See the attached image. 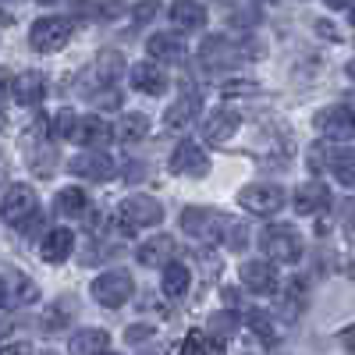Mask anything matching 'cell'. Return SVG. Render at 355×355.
<instances>
[{"label":"cell","mask_w":355,"mask_h":355,"mask_svg":"<svg viewBox=\"0 0 355 355\" xmlns=\"http://www.w3.org/2000/svg\"><path fill=\"white\" fill-rule=\"evenodd\" d=\"M263 252L270 256L274 263H299L302 259V234L295 231L291 224H270L263 231Z\"/></svg>","instance_id":"1"},{"label":"cell","mask_w":355,"mask_h":355,"mask_svg":"<svg viewBox=\"0 0 355 355\" xmlns=\"http://www.w3.org/2000/svg\"><path fill=\"white\" fill-rule=\"evenodd\" d=\"M164 220V206L153 196H128L117 206V224L125 231H142V227H157Z\"/></svg>","instance_id":"2"},{"label":"cell","mask_w":355,"mask_h":355,"mask_svg":"<svg viewBox=\"0 0 355 355\" xmlns=\"http://www.w3.org/2000/svg\"><path fill=\"white\" fill-rule=\"evenodd\" d=\"M89 291H93V299L100 306L117 309V306H125L132 295H135V281H132L128 270H107V274H100L93 281V288H89Z\"/></svg>","instance_id":"3"},{"label":"cell","mask_w":355,"mask_h":355,"mask_svg":"<svg viewBox=\"0 0 355 355\" xmlns=\"http://www.w3.org/2000/svg\"><path fill=\"white\" fill-rule=\"evenodd\" d=\"M239 202L242 210H249L252 217H270L284 206V189L281 185H270V182H252L239 192Z\"/></svg>","instance_id":"4"},{"label":"cell","mask_w":355,"mask_h":355,"mask_svg":"<svg viewBox=\"0 0 355 355\" xmlns=\"http://www.w3.org/2000/svg\"><path fill=\"white\" fill-rule=\"evenodd\" d=\"M71 21L68 18H36V25H33V33H28V43H33V50H40V53H53V50H61L68 40H71Z\"/></svg>","instance_id":"5"},{"label":"cell","mask_w":355,"mask_h":355,"mask_svg":"<svg viewBox=\"0 0 355 355\" xmlns=\"http://www.w3.org/2000/svg\"><path fill=\"white\" fill-rule=\"evenodd\" d=\"M182 231L192 234V239L206 242V245H217L224 239V220L220 214L214 210H202V206H189V210L182 214Z\"/></svg>","instance_id":"6"},{"label":"cell","mask_w":355,"mask_h":355,"mask_svg":"<svg viewBox=\"0 0 355 355\" xmlns=\"http://www.w3.org/2000/svg\"><path fill=\"white\" fill-rule=\"evenodd\" d=\"M36 210H40V202H36V192L28 185H11L4 192V202H0V217H4L11 227H21Z\"/></svg>","instance_id":"7"},{"label":"cell","mask_w":355,"mask_h":355,"mask_svg":"<svg viewBox=\"0 0 355 355\" xmlns=\"http://www.w3.org/2000/svg\"><path fill=\"white\" fill-rule=\"evenodd\" d=\"M68 171L75 178H85V182H110V178L117 174V164L100 150H85V153L68 160Z\"/></svg>","instance_id":"8"},{"label":"cell","mask_w":355,"mask_h":355,"mask_svg":"<svg viewBox=\"0 0 355 355\" xmlns=\"http://www.w3.org/2000/svg\"><path fill=\"white\" fill-rule=\"evenodd\" d=\"M313 125L323 139H334V142L352 139L355 135V110L352 107H323Z\"/></svg>","instance_id":"9"},{"label":"cell","mask_w":355,"mask_h":355,"mask_svg":"<svg viewBox=\"0 0 355 355\" xmlns=\"http://www.w3.org/2000/svg\"><path fill=\"white\" fill-rule=\"evenodd\" d=\"M199 64L206 71H227L239 64V46H234L227 36H210L199 46Z\"/></svg>","instance_id":"10"},{"label":"cell","mask_w":355,"mask_h":355,"mask_svg":"<svg viewBox=\"0 0 355 355\" xmlns=\"http://www.w3.org/2000/svg\"><path fill=\"white\" fill-rule=\"evenodd\" d=\"M171 171L174 174H189V178H202L206 171H210V157H206V150L199 142L182 139V142H178V150L171 153Z\"/></svg>","instance_id":"11"},{"label":"cell","mask_w":355,"mask_h":355,"mask_svg":"<svg viewBox=\"0 0 355 355\" xmlns=\"http://www.w3.org/2000/svg\"><path fill=\"white\" fill-rule=\"evenodd\" d=\"M242 284L256 295H270L277 291V270H274V259L266 256V259H245L242 263V270H239Z\"/></svg>","instance_id":"12"},{"label":"cell","mask_w":355,"mask_h":355,"mask_svg":"<svg viewBox=\"0 0 355 355\" xmlns=\"http://www.w3.org/2000/svg\"><path fill=\"white\" fill-rule=\"evenodd\" d=\"M239 128H242L239 110H231V107H217L210 117H206L202 135H206V142H227V139H234V132H239Z\"/></svg>","instance_id":"13"},{"label":"cell","mask_w":355,"mask_h":355,"mask_svg":"<svg viewBox=\"0 0 355 355\" xmlns=\"http://www.w3.org/2000/svg\"><path fill=\"white\" fill-rule=\"evenodd\" d=\"M199 114V93H196V89L192 85H185V93L182 96H178L171 107H167V114H164V125L174 132H182V128H189V121H192V117Z\"/></svg>","instance_id":"14"},{"label":"cell","mask_w":355,"mask_h":355,"mask_svg":"<svg viewBox=\"0 0 355 355\" xmlns=\"http://www.w3.org/2000/svg\"><path fill=\"white\" fill-rule=\"evenodd\" d=\"M146 50H150L153 61H164V64L185 61V43H182V36H178V33H157V36H150Z\"/></svg>","instance_id":"15"},{"label":"cell","mask_w":355,"mask_h":355,"mask_svg":"<svg viewBox=\"0 0 355 355\" xmlns=\"http://www.w3.org/2000/svg\"><path fill=\"white\" fill-rule=\"evenodd\" d=\"M132 85L139 89V93H146V96H164L171 82H167V75H164L157 64L142 61V64L132 68Z\"/></svg>","instance_id":"16"},{"label":"cell","mask_w":355,"mask_h":355,"mask_svg":"<svg viewBox=\"0 0 355 355\" xmlns=\"http://www.w3.org/2000/svg\"><path fill=\"white\" fill-rule=\"evenodd\" d=\"M75 142H82L85 150H100V146L107 139H114V128L103 121V117H82V121L75 125Z\"/></svg>","instance_id":"17"},{"label":"cell","mask_w":355,"mask_h":355,"mask_svg":"<svg viewBox=\"0 0 355 355\" xmlns=\"http://www.w3.org/2000/svg\"><path fill=\"white\" fill-rule=\"evenodd\" d=\"M135 256H139L142 266H167L174 259V239H171V234H157V239L142 242Z\"/></svg>","instance_id":"18"},{"label":"cell","mask_w":355,"mask_h":355,"mask_svg":"<svg viewBox=\"0 0 355 355\" xmlns=\"http://www.w3.org/2000/svg\"><path fill=\"white\" fill-rule=\"evenodd\" d=\"M327 202H331V192H327V185H323V182H306L299 192H295V210H299L302 217L320 214Z\"/></svg>","instance_id":"19"},{"label":"cell","mask_w":355,"mask_h":355,"mask_svg":"<svg viewBox=\"0 0 355 355\" xmlns=\"http://www.w3.org/2000/svg\"><path fill=\"white\" fill-rule=\"evenodd\" d=\"M71 249H75V234H71L68 227H53L46 239H43L40 256H43L46 263H64V259L71 256Z\"/></svg>","instance_id":"20"},{"label":"cell","mask_w":355,"mask_h":355,"mask_svg":"<svg viewBox=\"0 0 355 355\" xmlns=\"http://www.w3.org/2000/svg\"><path fill=\"white\" fill-rule=\"evenodd\" d=\"M189 284H192V270L185 263H167L164 266V277H160V291L167 295V299H182V295L189 291Z\"/></svg>","instance_id":"21"},{"label":"cell","mask_w":355,"mask_h":355,"mask_svg":"<svg viewBox=\"0 0 355 355\" xmlns=\"http://www.w3.org/2000/svg\"><path fill=\"white\" fill-rule=\"evenodd\" d=\"M43 93H46V82H43L40 71H25V75L15 78V100L21 107H40Z\"/></svg>","instance_id":"22"},{"label":"cell","mask_w":355,"mask_h":355,"mask_svg":"<svg viewBox=\"0 0 355 355\" xmlns=\"http://www.w3.org/2000/svg\"><path fill=\"white\" fill-rule=\"evenodd\" d=\"M107 348H110V334L100 331V327L78 331V334H71V341H68V352H75V355H96V352H107Z\"/></svg>","instance_id":"23"},{"label":"cell","mask_w":355,"mask_h":355,"mask_svg":"<svg viewBox=\"0 0 355 355\" xmlns=\"http://www.w3.org/2000/svg\"><path fill=\"white\" fill-rule=\"evenodd\" d=\"M171 18L178 21V28H202L206 25V8L202 0H174L171 4Z\"/></svg>","instance_id":"24"},{"label":"cell","mask_w":355,"mask_h":355,"mask_svg":"<svg viewBox=\"0 0 355 355\" xmlns=\"http://www.w3.org/2000/svg\"><path fill=\"white\" fill-rule=\"evenodd\" d=\"M150 135V117L146 114H121V121L114 125V139L121 142H139Z\"/></svg>","instance_id":"25"},{"label":"cell","mask_w":355,"mask_h":355,"mask_svg":"<svg viewBox=\"0 0 355 355\" xmlns=\"http://www.w3.org/2000/svg\"><path fill=\"white\" fill-rule=\"evenodd\" d=\"M4 281H8V306H28L40 299V288L25 274H8Z\"/></svg>","instance_id":"26"},{"label":"cell","mask_w":355,"mask_h":355,"mask_svg":"<svg viewBox=\"0 0 355 355\" xmlns=\"http://www.w3.org/2000/svg\"><path fill=\"white\" fill-rule=\"evenodd\" d=\"M306 302H309V281H306V277H291L288 288H284V302H281L284 313L295 320V316L306 309Z\"/></svg>","instance_id":"27"},{"label":"cell","mask_w":355,"mask_h":355,"mask_svg":"<svg viewBox=\"0 0 355 355\" xmlns=\"http://www.w3.org/2000/svg\"><path fill=\"white\" fill-rule=\"evenodd\" d=\"M121 71H125L121 50H100V57H96V78L103 85H114L117 78H121Z\"/></svg>","instance_id":"28"},{"label":"cell","mask_w":355,"mask_h":355,"mask_svg":"<svg viewBox=\"0 0 355 355\" xmlns=\"http://www.w3.org/2000/svg\"><path fill=\"white\" fill-rule=\"evenodd\" d=\"M53 206H57V214H64V217H78V214L89 210V196L82 189H61Z\"/></svg>","instance_id":"29"},{"label":"cell","mask_w":355,"mask_h":355,"mask_svg":"<svg viewBox=\"0 0 355 355\" xmlns=\"http://www.w3.org/2000/svg\"><path fill=\"white\" fill-rule=\"evenodd\" d=\"M75 316V299H57L46 313H43V327L46 331H61L64 323H71Z\"/></svg>","instance_id":"30"},{"label":"cell","mask_w":355,"mask_h":355,"mask_svg":"<svg viewBox=\"0 0 355 355\" xmlns=\"http://www.w3.org/2000/svg\"><path fill=\"white\" fill-rule=\"evenodd\" d=\"M331 171L341 185H352L355 189V153L352 150H334L331 153Z\"/></svg>","instance_id":"31"},{"label":"cell","mask_w":355,"mask_h":355,"mask_svg":"<svg viewBox=\"0 0 355 355\" xmlns=\"http://www.w3.org/2000/svg\"><path fill=\"white\" fill-rule=\"evenodd\" d=\"M245 323L252 327V334L266 345V348H274L277 345V331H274V323H270V316H263V313H249L245 316Z\"/></svg>","instance_id":"32"},{"label":"cell","mask_w":355,"mask_h":355,"mask_svg":"<svg viewBox=\"0 0 355 355\" xmlns=\"http://www.w3.org/2000/svg\"><path fill=\"white\" fill-rule=\"evenodd\" d=\"M234 327H239V316H234V309H227V313H217V316L210 320V334H220V338H227Z\"/></svg>","instance_id":"33"},{"label":"cell","mask_w":355,"mask_h":355,"mask_svg":"<svg viewBox=\"0 0 355 355\" xmlns=\"http://www.w3.org/2000/svg\"><path fill=\"white\" fill-rule=\"evenodd\" d=\"M75 125H78V117L71 110H61V114L53 117V135L57 139H71L75 135Z\"/></svg>","instance_id":"34"},{"label":"cell","mask_w":355,"mask_h":355,"mask_svg":"<svg viewBox=\"0 0 355 355\" xmlns=\"http://www.w3.org/2000/svg\"><path fill=\"white\" fill-rule=\"evenodd\" d=\"M150 338H153V327H146V323H132L128 334H125L128 345H142V341H150Z\"/></svg>","instance_id":"35"},{"label":"cell","mask_w":355,"mask_h":355,"mask_svg":"<svg viewBox=\"0 0 355 355\" xmlns=\"http://www.w3.org/2000/svg\"><path fill=\"white\" fill-rule=\"evenodd\" d=\"M157 11H160V0H142V4H135V18L139 21H150V18H157Z\"/></svg>","instance_id":"36"},{"label":"cell","mask_w":355,"mask_h":355,"mask_svg":"<svg viewBox=\"0 0 355 355\" xmlns=\"http://www.w3.org/2000/svg\"><path fill=\"white\" fill-rule=\"evenodd\" d=\"M245 93H256L252 82H231V85H224V96H245Z\"/></svg>","instance_id":"37"},{"label":"cell","mask_w":355,"mask_h":355,"mask_svg":"<svg viewBox=\"0 0 355 355\" xmlns=\"http://www.w3.org/2000/svg\"><path fill=\"white\" fill-rule=\"evenodd\" d=\"M323 160H327V153H323L320 146H309V167H313V171H323V167H327Z\"/></svg>","instance_id":"38"},{"label":"cell","mask_w":355,"mask_h":355,"mask_svg":"<svg viewBox=\"0 0 355 355\" xmlns=\"http://www.w3.org/2000/svg\"><path fill=\"white\" fill-rule=\"evenodd\" d=\"M8 93H11V71L0 68V107L8 103Z\"/></svg>","instance_id":"39"},{"label":"cell","mask_w":355,"mask_h":355,"mask_svg":"<svg viewBox=\"0 0 355 355\" xmlns=\"http://www.w3.org/2000/svg\"><path fill=\"white\" fill-rule=\"evenodd\" d=\"M345 239L355 245V206H352V214L345 217Z\"/></svg>","instance_id":"40"},{"label":"cell","mask_w":355,"mask_h":355,"mask_svg":"<svg viewBox=\"0 0 355 355\" xmlns=\"http://www.w3.org/2000/svg\"><path fill=\"white\" fill-rule=\"evenodd\" d=\"M316 33H323L327 40H338V28H331V25H327V18H323V21L316 25Z\"/></svg>","instance_id":"41"},{"label":"cell","mask_w":355,"mask_h":355,"mask_svg":"<svg viewBox=\"0 0 355 355\" xmlns=\"http://www.w3.org/2000/svg\"><path fill=\"white\" fill-rule=\"evenodd\" d=\"M341 345H345V348H355V327L341 331Z\"/></svg>","instance_id":"42"},{"label":"cell","mask_w":355,"mask_h":355,"mask_svg":"<svg viewBox=\"0 0 355 355\" xmlns=\"http://www.w3.org/2000/svg\"><path fill=\"white\" fill-rule=\"evenodd\" d=\"M0 306H8V281L0 277Z\"/></svg>","instance_id":"43"},{"label":"cell","mask_w":355,"mask_h":355,"mask_svg":"<svg viewBox=\"0 0 355 355\" xmlns=\"http://www.w3.org/2000/svg\"><path fill=\"white\" fill-rule=\"evenodd\" d=\"M331 8H352V0H327Z\"/></svg>","instance_id":"44"},{"label":"cell","mask_w":355,"mask_h":355,"mask_svg":"<svg viewBox=\"0 0 355 355\" xmlns=\"http://www.w3.org/2000/svg\"><path fill=\"white\" fill-rule=\"evenodd\" d=\"M345 71H348V78H355V61H348V68H345Z\"/></svg>","instance_id":"45"},{"label":"cell","mask_w":355,"mask_h":355,"mask_svg":"<svg viewBox=\"0 0 355 355\" xmlns=\"http://www.w3.org/2000/svg\"><path fill=\"white\" fill-rule=\"evenodd\" d=\"M352 21H355V0H352Z\"/></svg>","instance_id":"46"},{"label":"cell","mask_w":355,"mask_h":355,"mask_svg":"<svg viewBox=\"0 0 355 355\" xmlns=\"http://www.w3.org/2000/svg\"><path fill=\"white\" fill-rule=\"evenodd\" d=\"M0 128H4V114H0Z\"/></svg>","instance_id":"47"},{"label":"cell","mask_w":355,"mask_h":355,"mask_svg":"<svg viewBox=\"0 0 355 355\" xmlns=\"http://www.w3.org/2000/svg\"><path fill=\"white\" fill-rule=\"evenodd\" d=\"M40 4H53V0H40Z\"/></svg>","instance_id":"48"},{"label":"cell","mask_w":355,"mask_h":355,"mask_svg":"<svg viewBox=\"0 0 355 355\" xmlns=\"http://www.w3.org/2000/svg\"><path fill=\"white\" fill-rule=\"evenodd\" d=\"M224 4H227V0H224Z\"/></svg>","instance_id":"49"}]
</instances>
